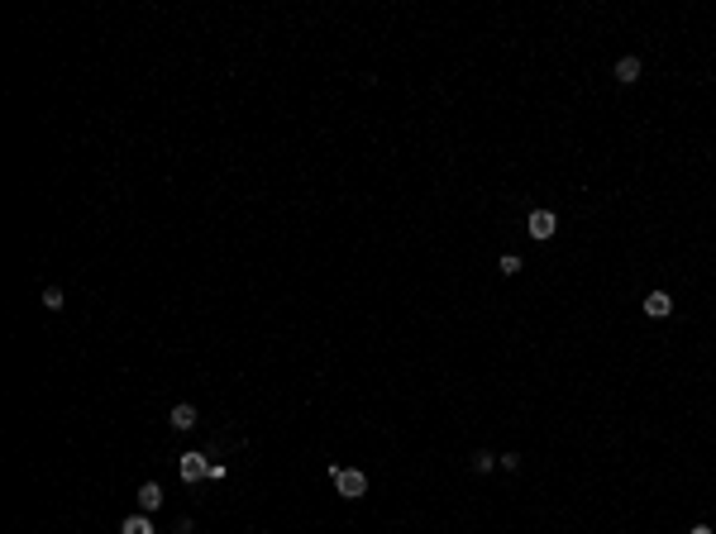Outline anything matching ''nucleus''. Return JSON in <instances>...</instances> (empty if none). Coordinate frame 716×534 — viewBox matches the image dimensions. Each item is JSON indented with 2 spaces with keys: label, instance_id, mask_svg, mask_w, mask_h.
<instances>
[{
  "label": "nucleus",
  "instance_id": "nucleus-1",
  "mask_svg": "<svg viewBox=\"0 0 716 534\" xmlns=\"http://www.w3.org/2000/svg\"><path fill=\"white\" fill-rule=\"evenodd\" d=\"M330 477H335V491H339L344 501H358V496L368 491V477H363L358 468H330Z\"/></svg>",
  "mask_w": 716,
  "mask_h": 534
},
{
  "label": "nucleus",
  "instance_id": "nucleus-2",
  "mask_svg": "<svg viewBox=\"0 0 716 534\" xmlns=\"http://www.w3.org/2000/svg\"><path fill=\"white\" fill-rule=\"evenodd\" d=\"M211 458L206 454H182V482H201V477H211Z\"/></svg>",
  "mask_w": 716,
  "mask_h": 534
},
{
  "label": "nucleus",
  "instance_id": "nucleus-3",
  "mask_svg": "<svg viewBox=\"0 0 716 534\" xmlns=\"http://www.w3.org/2000/svg\"><path fill=\"white\" fill-rule=\"evenodd\" d=\"M526 229H531V239H540V243H545V239H554L559 219H554V215H549V210H535L531 219H526Z\"/></svg>",
  "mask_w": 716,
  "mask_h": 534
},
{
  "label": "nucleus",
  "instance_id": "nucleus-4",
  "mask_svg": "<svg viewBox=\"0 0 716 534\" xmlns=\"http://www.w3.org/2000/svg\"><path fill=\"white\" fill-rule=\"evenodd\" d=\"M668 310H673V301H668L664 291H650V296H645V315H650V320H664Z\"/></svg>",
  "mask_w": 716,
  "mask_h": 534
},
{
  "label": "nucleus",
  "instance_id": "nucleus-5",
  "mask_svg": "<svg viewBox=\"0 0 716 534\" xmlns=\"http://www.w3.org/2000/svg\"><path fill=\"white\" fill-rule=\"evenodd\" d=\"M167 425L177 429V434H182V429H191V425H196V405H186V400H182V405H172V415H167Z\"/></svg>",
  "mask_w": 716,
  "mask_h": 534
},
{
  "label": "nucleus",
  "instance_id": "nucleus-6",
  "mask_svg": "<svg viewBox=\"0 0 716 534\" xmlns=\"http://www.w3.org/2000/svg\"><path fill=\"white\" fill-rule=\"evenodd\" d=\"M139 506H143V515L162 506V486H158V482H143V486H139Z\"/></svg>",
  "mask_w": 716,
  "mask_h": 534
},
{
  "label": "nucleus",
  "instance_id": "nucleus-7",
  "mask_svg": "<svg viewBox=\"0 0 716 534\" xmlns=\"http://www.w3.org/2000/svg\"><path fill=\"white\" fill-rule=\"evenodd\" d=\"M616 81H626V86L640 81V57H621V62H616Z\"/></svg>",
  "mask_w": 716,
  "mask_h": 534
},
{
  "label": "nucleus",
  "instance_id": "nucleus-8",
  "mask_svg": "<svg viewBox=\"0 0 716 534\" xmlns=\"http://www.w3.org/2000/svg\"><path fill=\"white\" fill-rule=\"evenodd\" d=\"M120 534H153V520H148V515H129V520L120 525Z\"/></svg>",
  "mask_w": 716,
  "mask_h": 534
},
{
  "label": "nucleus",
  "instance_id": "nucleus-9",
  "mask_svg": "<svg viewBox=\"0 0 716 534\" xmlns=\"http://www.w3.org/2000/svg\"><path fill=\"white\" fill-rule=\"evenodd\" d=\"M497 267H502V277H516V272H521V258H516V253H506Z\"/></svg>",
  "mask_w": 716,
  "mask_h": 534
},
{
  "label": "nucleus",
  "instance_id": "nucleus-10",
  "mask_svg": "<svg viewBox=\"0 0 716 534\" xmlns=\"http://www.w3.org/2000/svg\"><path fill=\"white\" fill-rule=\"evenodd\" d=\"M492 463H497L492 454H473V472H492Z\"/></svg>",
  "mask_w": 716,
  "mask_h": 534
},
{
  "label": "nucleus",
  "instance_id": "nucleus-11",
  "mask_svg": "<svg viewBox=\"0 0 716 534\" xmlns=\"http://www.w3.org/2000/svg\"><path fill=\"white\" fill-rule=\"evenodd\" d=\"M43 305H48V310H62V291L48 287V291H43Z\"/></svg>",
  "mask_w": 716,
  "mask_h": 534
},
{
  "label": "nucleus",
  "instance_id": "nucleus-12",
  "mask_svg": "<svg viewBox=\"0 0 716 534\" xmlns=\"http://www.w3.org/2000/svg\"><path fill=\"white\" fill-rule=\"evenodd\" d=\"M688 534H712V525H692V530Z\"/></svg>",
  "mask_w": 716,
  "mask_h": 534
}]
</instances>
